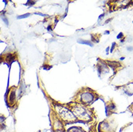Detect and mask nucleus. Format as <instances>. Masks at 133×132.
<instances>
[{
    "mask_svg": "<svg viewBox=\"0 0 133 132\" xmlns=\"http://www.w3.org/2000/svg\"><path fill=\"white\" fill-rule=\"evenodd\" d=\"M30 15V14H25L24 15H20V16L17 17L18 19H23V18H25V17H28Z\"/></svg>",
    "mask_w": 133,
    "mask_h": 132,
    "instance_id": "obj_5",
    "label": "nucleus"
},
{
    "mask_svg": "<svg viewBox=\"0 0 133 132\" xmlns=\"http://www.w3.org/2000/svg\"><path fill=\"white\" fill-rule=\"evenodd\" d=\"M93 98H94V96L90 92H85L81 95V101L84 103H86V104H88L90 102H92Z\"/></svg>",
    "mask_w": 133,
    "mask_h": 132,
    "instance_id": "obj_3",
    "label": "nucleus"
},
{
    "mask_svg": "<svg viewBox=\"0 0 133 132\" xmlns=\"http://www.w3.org/2000/svg\"><path fill=\"white\" fill-rule=\"evenodd\" d=\"M79 42H82L81 43H85V44H87V45H89V46H92L89 41H86V40H79Z\"/></svg>",
    "mask_w": 133,
    "mask_h": 132,
    "instance_id": "obj_6",
    "label": "nucleus"
},
{
    "mask_svg": "<svg viewBox=\"0 0 133 132\" xmlns=\"http://www.w3.org/2000/svg\"><path fill=\"white\" fill-rule=\"evenodd\" d=\"M73 111L77 118L79 119L80 120L85 121H90V119H91L90 111L86 108H85L83 106H75L74 108Z\"/></svg>",
    "mask_w": 133,
    "mask_h": 132,
    "instance_id": "obj_1",
    "label": "nucleus"
},
{
    "mask_svg": "<svg viewBox=\"0 0 133 132\" xmlns=\"http://www.w3.org/2000/svg\"><path fill=\"white\" fill-rule=\"evenodd\" d=\"M56 109H57L58 113L59 114L60 117L63 119L64 121H73L75 119L73 113L70 110H69L68 109L66 108L65 107L57 106Z\"/></svg>",
    "mask_w": 133,
    "mask_h": 132,
    "instance_id": "obj_2",
    "label": "nucleus"
},
{
    "mask_svg": "<svg viewBox=\"0 0 133 132\" xmlns=\"http://www.w3.org/2000/svg\"><path fill=\"white\" fill-rule=\"evenodd\" d=\"M8 100H9V102H10V103L11 105L14 104V102L15 101V90L12 89V90L10 91Z\"/></svg>",
    "mask_w": 133,
    "mask_h": 132,
    "instance_id": "obj_4",
    "label": "nucleus"
}]
</instances>
